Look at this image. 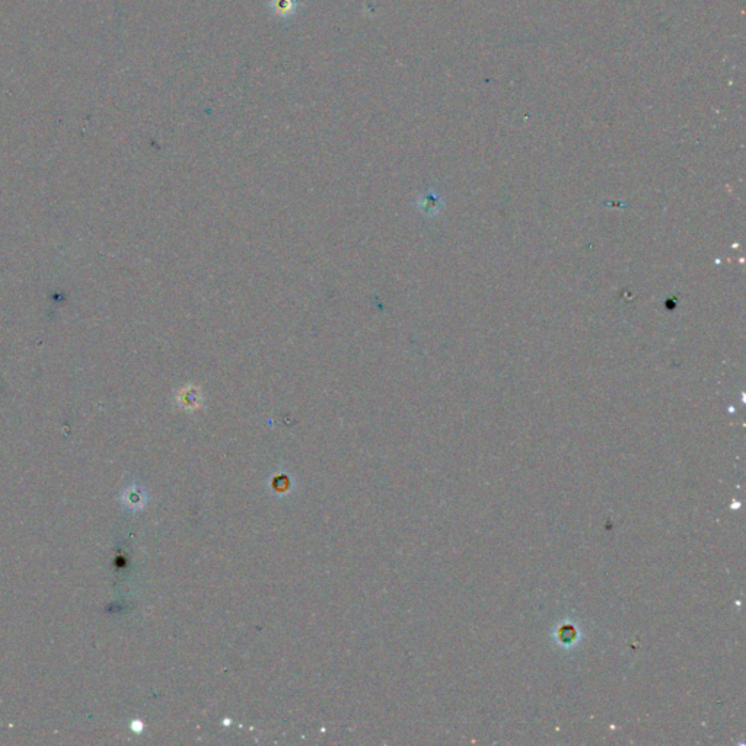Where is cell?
<instances>
[{
    "mask_svg": "<svg viewBox=\"0 0 746 746\" xmlns=\"http://www.w3.org/2000/svg\"><path fill=\"white\" fill-rule=\"evenodd\" d=\"M419 206L424 213H435L439 209V198L435 194H426L423 195Z\"/></svg>",
    "mask_w": 746,
    "mask_h": 746,
    "instance_id": "obj_3",
    "label": "cell"
},
{
    "mask_svg": "<svg viewBox=\"0 0 746 746\" xmlns=\"http://www.w3.org/2000/svg\"><path fill=\"white\" fill-rule=\"evenodd\" d=\"M265 6L271 15L281 21H290L302 9L299 0H267Z\"/></svg>",
    "mask_w": 746,
    "mask_h": 746,
    "instance_id": "obj_1",
    "label": "cell"
},
{
    "mask_svg": "<svg viewBox=\"0 0 746 746\" xmlns=\"http://www.w3.org/2000/svg\"><path fill=\"white\" fill-rule=\"evenodd\" d=\"M179 401H181L182 405L194 407V405L198 404V401H200V392H198L197 389H194L193 387L182 389L179 392Z\"/></svg>",
    "mask_w": 746,
    "mask_h": 746,
    "instance_id": "obj_2",
    "label": "cell"
}]
</instances>
